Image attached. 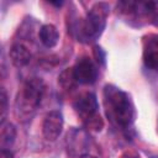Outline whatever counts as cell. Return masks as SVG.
<instances>
[{"label": "cell", "instance_id": "cell-7", "mask_svg": "<svg viewBox=\"0 0 158 158\" xmlns=\"http://www.w3.org/2000/svg\"><path fill=\"white\" fill-rule=\"evenodd\" d=\"M63 115L58 110L49 111L42 123V132L47 141H56L63 131Z\"/></svg>", "mask_w": 158, "mask_h": 158}, {"label": "cell", "instance_id": "cell-17", "mask_svg": "<svg viewBox=\"0 0 158 158\" xmlns=\"http://www.w3.org/2000/svg\"><path fill=\"white\" fill-rule=\"evenodd\" d=\"M79 158H96V157H93V156H90V154H83V156H80Z\"/></svg>", "mask_w": 158, "mask_h": 158}, {"label": "cell", "instance_id": "cell-8", "mask_svg": "<svg viewBox=\"0 0 158 158\" xmlns=\"http://www.w3.org/2000/svg\"><path fill=\"white\" fill-rule=\"evenodd\" d=\"M143 62L151 70L158 72V36H151L144 46Z\"/></svg>", "mask_w": 158, "mask_h": 158}, {"label": "cell", "instance_id": "cell-16", "mask_svg": "<svg viewBox=\"0 0 158 158\" xmlns=\"http://www.w3.org/2000/svg\"><path fill=\"white\" fill-rule=\"evenodd\" d=\"M1 158H12V153L7 149H1Z\"/></svg>", "mask_w": 158, "mask_h": 158}, {"label": "cell", "instance_id": "cell-14", "mask_svg": "<svg viewBox=\"0 0 158 158\" xmlns=\"http://www.w3.org/2000/svg\"><path fill=\"white\" fill-rule=\"evenodd\" d=\"M94 54H95V58H96V60H98L99 63L105 64V52L102 51L101 47L95 46V47H94Z\"/></svg>", "mask_w": 158, "mask_h": 158}, {"label": "cell", "instance_id": "cell-9", "mask_svg": "<svg viewBox=\"0 0 158 158\" xmlns=\"http://www.w3.org/2000/svg\"><path fill=\"white\" fill-rule=\"evenodd\" d=\"M31 58H32V54H31L30 49L26 46H23L22 43H16L10 49V59H11L12 64L17 68L27 65L30 63Z\"/></svg>", "mask_w": 158, "mask_h": 158}, {"label": "cell", "instance_id": "cell-5", "mask_svg": "<svg viewBox=\"0 0 158 158\" xmlns=\"http://www.w3.org/2000/svg\"><path fill=\"white\" fill-rule=\"evenodd\" d=\"M99 109L98 99L94 93H85L84 95L79 96L74 102V110L81 117L84 122L89 125V127L95 130H101L102 121L100 116L98 117L96 112Z\"/></svg>", "mask_w": 158, "mask_h": 158}, {"label": "cell", "instance_id": "cell-15", "mask_svg": "<svg viewBox=\"0 0 158 158\" xmlns=\"http://www.w3.org/2000/svg\"><path fill=\"white\" fill-rule=\"evenodd\" d=\"M121 158H141V157L137 153H135V152H125L121 156Z\"/></svg>", "mask_w": 158, "mask_h": 158}, {"label": "cell", "instance_id": "cell-11", "mask_svg": "<svg viewBox=\"0 0 158 158\" xmlns=\"http://www.w3.org/2000/svg\"><path fill=\"white\" fill-rule=\"evenodd\" d=\"M16 138V128L11 122L1 123V135H0V144L1 149L10 151V147L14 144Z\"/></svg>", "mask_w": 158, "mask_h": 158}, {"label": "cell", "instance_id": "cell-13", "mask_svg": "<svg viewBox=\"0 0 158 158\" xmlns=\"http://www.w3.org/2000/svg\"><path fill=\"white\" fill-rule=\"evenodd\" d=\"M0 110H1V123L5 122V115L7 111V95L4 88L0 91Z\"/></svg>", "mask_w": 158, "mask_h": 158}, {"label": "cell", "instance_id": "cell-12", "mask_svg": "<svg viewBox=\"0 0 158 158\" xmlns=\"http://www.w3.org/2000/svg\"><path fill=\"white\" fill-rule=\"evenodd\" d=\"M79 135H80V131H78V130H74L68 135V151H70L72 154H78L79 151H81L83 148L86 147L85 133H83L80 139H78Z\"/></svg>", "mask_w": 158, "mask_h": 158}, {"label": "cell", "instance_id": "cell-10", "mask_svg": "<svg viewBox=\"0 0 158 158\" xmlns=\"http://www.w3.org/2000/svg\"><path fill=\"white\" fill-rule=\"evenodd\" d=\"M38 37H40V41L42 42V44L44 47L52 48L58 43L59 33H58V30H57V27L54 25L47 23V25H43L40 28Z\"/></svg>", "mask_w": 158, "mask_h": 158}, {"label": "cell", "instance_id": "cell-6", "mask_svg": "<svg viewBox=\"0 0 158 158\" xmlns=\"http://www.w3.org/2000/svg\"><path fill=\"white\" fill-rule=\"evenodd\" d=\"M72 70L75 81L79 84H94L99 75L96 64L89 57L80 58L72 68Z\"/></svg>", "mask_w": 158, "mask_h": 158}, {"label": "cell", "instance_id": "cell-3", "mask_svg": "<svg viewBox=\"0 0 158 158\" xmlns=\"http://www.w3.org/2000/svg\"><path fill=\"white\" fill-rule=\"evenodd\" d=\"M44 93V84L41 78L28 79L19 93L16 106L21 115L28 116L40 105Z\"/></svg>", "mask_w": 158, "mask_h": 158}, {"label": "cell", "instance_id": "cell-2", "mask_svg": "<svg viewBox=\"0 0 158 158\" xmlns=\"http://www.w3.org/2000/svg\"><path fill=\"white\" fill-rule=\"evenodd\" d=\"M109 15V5L105 2H96L88 12L86 17L78 26V38L83 42H93L98 40L106 25Z\"/></svg>", "mask_w": 158, "mask_h": 158}, {"label": "cell", "instance_id": "cell-1", "mask_svg": "<svg viewBox=\"0 0 158 158\" xmlns=\"http://www.w3.org/2000/svg\"><path fill=\"white\" fill-rule=\"evenodd\" d=\"M104 105L107 117L122 128H128L135 121V105L127 93L115 85L104 88Z\"/></svg>", "mask_w": 158, "mask_h": 158}, {"label": "cell", "instance_id": "cell-4", "mask_svg": "<svg viewBox=\"0 0 158 158\" xmlns=\"http://www.w3.org/2000/svg\"><path fill=\"white\" fill-rule=\"evenodd\" d=\"M117 9L130 20L158 26V1H121Z\"/></svg>", "mask_w": 158, "mask_h": 158}]
</instances>
